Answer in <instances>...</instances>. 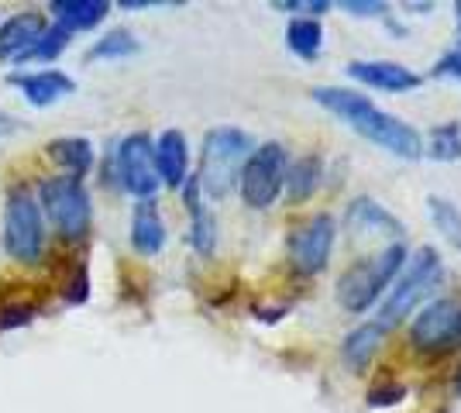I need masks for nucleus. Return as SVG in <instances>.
I'll use <instances>...</instances> for the list:
<instances>
[{
    "instance_id": "obj_1",
    "label": "nucleus",
    "mask_w": 461,
    "mask_h": 413,
    "mask_svg": "<svg viewBox=\"0 0 461 413\" xmlns=\"http://www.w3.org/2000/svg\"><path fill=\"white\" fill-rule=\"evenodd\" d=\"M310 97L317 100L324 111H330L334 118H341L345 124H351L355 131L368 141H375L379 148H385L389 156L396 158H420L423 141L420 135L406 124V121L385 114L383 107H375L368 97L355 94V90H341V86H313Z\"/></svg>"
},
{
    "instance_id": "obj_2",
    "label": "nucleus",
    "mask_w": 461,
    "mask_h": 413,
    "mask_svg": "<svg viewBox=\"0 0 461 413\" xmlns=\"http://www.w3.org/2000/svg\"><path fill=\"white\" fill-rule=\"evenodd\" d=\"M255 152V141L251 135L238 131V128H213L203 138V152H200V190L207 197L221 200L230 193V186L241 179L245 162Z\"/></svg>"
},
{
    "instance_id": "obj_3",
    "label": "nucleus",
    "mask_w": 461,
    "mask_h": 413,
    "mask_svg": "<svg viewBox=\"0 0 461 413\" xmlns=\"http://www.w3.org/2000/svg\"><path fill=\"white\" fill-rule=\"evenodd\" d=\"M403 265H406L403 241L385 245L379 256L355 262V265L338 279V303L345 307L348 314H366L368 307L383 296V290H389V283L400 275Z\"/></svg>"
},
{
    "instance_id": "obj_4",
    "label": "nucleus",
    "mask_w": 461,
    "mask_h": 413,
    "mask_svg": "<svg viewBox=\"0 0 461 413\" xmlns=\"http://www.w3.org/2000/svg\"><path fill=\"white\" fill-rule=\"evenodd\" d=\"M39 207L62 241L77 245V241H83V238L90 235L94 207H90V193H86L83 179H73V176L41 179Z\"/></svg>"
},
{
    "instance_id": "obj_5",
    "label": "nucleus",
    "mask_w": 461,
    "mask_h": 413,
    "mask_svg": "<svg viewBox=\"0 0 461 413\" xmlns=\"http://www.w3.org/2000/svg\"><path fill=\"white\" fill-rule=\"evenodd\" d=\"M441 269L444 265H441L438 248H430V245L417 248V256L406 265V273L400 275V283L389 290V300L379 307V320H375V324H379L383 331H393L396 324H403L406 317L423 303V296L434 293V286L441 283Z\"/></svg>"
},
{
    "instance_id": "obj_6",
    "label": "nucleus",
    "mask_w": 461,
    "mask_h": 413,
    "mask_svg": "<svg viewBox=\"0 0 461 413\" xmlns=\"http://www.w3.org/2000/svg\"><path fill=\"white\" fill-rule=\"evenodd\" d=\"M4 252L21 262L35 265L45 252V214L39 207V197L28 186H14L7 193L4 207Z\"/></svg>"
},
{
    "instance_id": "obj_7",
    "label": "nucleus",
    "mask_w": 461,
    "mask_h": 413,
    "mask_svg": "<svg viewBox=\"0 0 461 413\" xmlns=\"http://www.w3.org/2000/svg\"><path fill=\"white\" fill-rule=\"evenodd\" d=\"M286 148L279 145V141H266V145H258L251 158L245 162V169H241V179H238V190H241V200H245V207L251 211H266L272 207L279 193H283V186H286Z\"/></svg>"
},
{
    "instance_id": "obj_8",
    "label": "nucleus",
    "mask_w": 461,
    "mask_h": 413,
    "mask_svg": "<svg viewBox=\"0 0 461 413\" xmlns=\"http://www.w3.org/2000/svg\"><path fill=\"white\" fill-rule=\"evenodd\" d=\"M114 176L121 190H128L138 200H155L158 193V173H155V141L145 131L121 138L114 152Z\"/></svg>"
},
{
    "instance_id": "obj_9",
    "label": "nucleus",
    "mask_w": 461,
    "mask_h": 413,
    "mask_svg": "<svg viewBox=\"0 0 461 413\" xmlns=\"http://www.w3.org/2000/svg\"><path fill=\"white\" fill-rule=\"evenodd\" d=\"M410 337L420 352H455L461 348V296H444L427 303L420 314L413 317Z\"/></svg>"
},
{
    "instance_id": "obj_10",
    "label": "nucleus",
    "mask_w": 461,
    "mask_h": 413,
    "mask_svg": "<svg viewBox=\"0 0 461 413\" xmlns=\"http://www.w3.org/2000/svg\"><path fill=\"white\" fill-rule=\"evenodd\" d=\"M334 238H338V224H334L330 214H313L303 224H296L286 238L289 258H293L296 273H324L327 262H330V252H334Z\"/></svg>"
},
{
    "instance_id": "obj_11",
    "label": "nucleus",
    "mask_w": 461,
    "mask_h": 413,
    "mask_svg": "<svg viewBox=\"0 0 461 413\" xmlns=\"http://www.w3.org/2000/svg\"><path fill=\"white\" fill-rule=\"evenodd\" d=\"M348 76L366 83L372 90H385V94H410L423 83L420 73L406 69L400 62H385V59H372V62H351L348 66Z\"/></svg>"
},
{
    "instance_id": "obj_12",
    "label": "nucleus",
    "mask_w": 461,
    "mask_h": 413,
    "mask_svg": "<svg viewBox=\"0 0 461 413\" xmlns=\"http://www.w3.org/2000/svg\"><path fill=\"white\" fill-rule=\"evenodd\" d=\"M155 173L162 186L179 190L190 179V145L183 131H162L155 141Z\"/></svg>"
},
{
    "instance_id": "obj_13",
    "label": "nucleus",
    "mask_w": 461,
    "mask_h": 413,
    "mask_svg": "<svg viewBox=\"0 0 461 413\" xmlns=\"http://www.w3.org/2000/svg\"><path fill=\"white\" fill-rule=\"evenodd\" d=\"M11 83L21 90V97L32 107H52L56 100L69 97L77 90V79L66 76L62 69H41V73H14Z\"/></svg>"
},
{
    "instance_id": "obj_14",
    "label": "nucleus",
    "mask_w": 461,
    "mask_h": 413,
    "mask_svg": "<svg viewBox=\"0 0 461 413\" xmlns=\"http://www.w3.org/2000/svg\"><path fill=\"white\" fill-rule=\"evenodd\" d=\"M348 228L358 231L362 238L366 235L368 238H389L393 245L406 235L403 220H396L383 203H375V200H368V197H358L351 207H348Z\"/></svg>"
},
{
    "instance_id": "obj_15",
    "label": "nucleus",
    "mask_w": 461,
    "mask_h": 413,
    "mask_svg": "<svg viewBox=\"0 0 461 413\" xmlns=\"http://www.w3.org/2000/svg\"><path fill=\"white\" fill-rule=\"evenodd\" d=\"M45 18L39 11H21L14 18H7L0 24V59L7 62H18L35 41L45 35Z\"/></svg>"
},
{
    "instance_id": "obj_16",
    "label": "nucleus",
    "mask_w": 461,
    "mask_h": 413,
    "mask_svg": "<svg viewBox=\"0 0 461 413\" xmlns=\"http://www.w3.org/2000/svg\"><path fill=\"white\" fill-rule=\"evenodd\" d=\"M131 245L145 258L158 256L166 248V220L158 214L155 200H138L135 217H131Z\"/></svg>"
},
{
    "instance_id": "obj_17",
    "label": "nucleus",
    "mask_w": 461,
    "mask_h": 413,
    "mask_svg": "<svg viewBox=\"0 0 461 413\" xmlns=\"http://www.w3.org/2000/svg\"><path fill=\"white\" fill-rule=\"evenodd\" d=\"M56 14V24L62 31H90L100 21L111 14V4L107 0H52L49 7Z\"/></svg>"
},
{
    "instance_id": "obj_18",
    "label": "nucleus",
    "mask_w": 461,
    "mask_h": 413,
    "mask_svg": "<svg viewBox=\"0 0 461 413\" xmlns=\"http://www.w3.org/2000/svg\"><path fill=\"white\" fill-rule=\"evenodd\" d=\"M200 197H203L200 183H196V179H186V183H183V200H186V211H190V245L200 256H211L213 245H217V224H213V217L203 211Z\"/></svg>"
},
{
    "instance_id": "obj_19",
    "label": "nucleus",
    "mask_w": 461,
    "mask_h": 413,
    "mask_svg": "<svg viewBox=\"0 0 461 413\" xmlns=\"http://www.w3.org/2000/svg\"><path fill=\"white\" fill-rule=\"evenodd\" d=\"M45 152H49V158H52L56 166H62L73 179H83L94 169V145L79 135L56 138V141H49Z\"/></svg>"
},
{
    "instance_id": "obj_20",
    "label": "nucleus",
    "mask_w": 461,
    "mask_h": 413,
    "mask_svg": "<svg viewBox=\"0 0 461 413\" xmlns=\"http://www.w3.org/2000/svg\"><path fill=\"white\" fill-rule=\"evenodd\" d=\"M286 45L293 56H300L303 62H313L324 49V28L317 18H296L289 21L286 28Z\"/></svg>"
},
{
    "instance_id": "obj_21",
    "label": "nucleus",
    "mask_w": 461,
    "mask_h": 413,
    "mask_svg": "<svg viewBox=\"0 0 461 413\" xmlns=\"http://www.w3.org/2000/svg\"><path fill=\"white\" fill-rule=\"evenodd\" d=\"M385 331L372 320V324H362V328H355L351 335L345 337V345H341V352H345V362L348 365H355V369H362L368 365V358L379 352V345H383Z\"/></svg>"
},
{
    "instance_id": "obj_22",
    "label": "nucleus",
    "mask_w": 461,
    "mask_h": 413,
    "mask_svg": "<svg viewBox=\"0 0 461 413\" xmlns=\"http://www.w3.org/2000/svg\"><path fill=\"white\" fill-rule=\"evenodd\" d=\"M321 173H324V166H321V158H317V156L296 158V162L286 169L289 200H296V203H300V200L313 197V190L321 186Z\"/></svg>"
},
{
    "instance_id": "obj_23",
    "label": "nucleus",
    "mask_w": 461,
    "mask_h": 413,
    "mask_svg": "<svg viewBox=\"0 0 461 413\" xmlns=\"http://www.w3.org/2000/svg\"><path fill=\"white\" fill-rule=\"evenodd\" d=\"M138 52V39L128 31V28H114L111 35H104V39L96 41L94 49H90V62H100V59H128V56H135Z\"/></svg>"
},
{
    "instance_id": "obj_24",
    "label": "nucleus",
    "mask_w": 461,
    "mask_h": 413,
    "mask_svg": "<svg viewBox=\"0 0 461 413\" xmlns=\"http://www.w3.org/2000/svg\"><path fill=\"white\" fill-rule=\"evenodd\" d=\"M427 156L434 162H458L461 158V124H438L427 141Z\"/></svg>"
},
{
    "instance_id": "obj_25",
    "label": "nucleus",
    "mask_w": 461,
    "mask_h": 413,
    "mask_svg": "<svg viewBox=\"0 0 461 413\" xmlns=\"http://www.w3.org/2000/svg\"><path fill=\"white\" fill-rule=\"evenodd\" d=\"M427 203H430V220H434V228L461 252V211L444 197H430Z\"/></svg>"
},
{
    "instance_id": "obj_26",
    "label": "nucleus",
    "mask_w": 461,
    "mask_h": 413,
    "mask_svg": "<svg viewBox=\"0 0 461 413\" xmlns=\"http://www.w3.org/2000/svg\"><path fill=\"white\" fill-rule=\"evenodd\" d=\"M66 45H69V31H62V28H45V35H41L24 56L18 59V66L21 62H52V59H59L62 52H66Z\"/></svg>"
},
{
    "instance_id": "obj_27",
    "label": "nucleus",
    "mask_w": 461,
    "mask_h": 413,
    "mask_svg": "<svg viewBox=\"0 0 461 413\" xmlns=\"http://www.w3.org/2000/svg\"><path fill=\"white\" fill-rule=\"evenodd\" d=\"M62 296H66V303H86L90 300V273H86L83 262H77L69 269V279L62 283Z\"/></svg>"
},
{
    "instance_id": "obj_28",
    "label": "nucleus",
    "mask_w": 461,
    "mask_h": 413,
    "mask_svg": "<svg viewBox=\"0 0 461 413\" xmlns=\"http://www.w3.org/2000/svg\"><path fill=\"white\" fill-rule=\"evenodd\" d=\"M39 314L35 303H0V331H14V328H24L32 324Z\"/></svg>"
},
{
    "instance_id": "obj_29",
    "label": "nucleus",
    "mask_w": 461,
    "mask_h": 413,
    "mask_svg": "<svg viewBox=\"0 0 461 413\" xmlns=\"http://www.w3.org/2000/svg\"><path fill=\"white\" fill-rule=\"evenodd\" d=\"M406 396V386L403 382H396V379H385V382H375L372 390H368V407H396V403H403Z\"/></svg>"
},
{
    "instance_id": "obj_30",
    "label": "nucleus",
    "mask_w": 461,
    "mask_h": 413,
    "mask_svg": "<svg viewBox=\"0 0 461 413\" xmlns=\"http://www.w3.org/2000/svg\"><path fill=\"white\" fill-rule=\"evenodd\" d=\"M341 7L355 18H383L389 11V4H383V0H345Z\"/></svg>"
},
{
    "instance_id": "obj_31",
    "label": "nucleus",
    "mask_w": 461,
    "mask_h": 413,
    "mask_svg": "<svg viewBox=\"0 0 461 413\" xmlns=\"http://www.w3.org/2000/svg\"><path fill=\"white\" fill-rule=\"evenodd\" d=\"M438 79H455V83H461V52H447V56H441V59L434 62V69H430Z\"/></svg>"
},
{
    "instance_id": "obj_32",
    "label": "nucleus",
    "mask_w": 461,
    "mask_h": 413,
    "mask_svg": "<svg viewBox=\"0 0 461 413\" xmlns=\"http://www.w3.org/2000/svg\"><path fill=\"white\" fill-rule=\"evenodd\" d=\"M11 131H18V121H14V118H7V114H0V138H4V135H11Z\"/></svg>"
},
{
    "instance_id": "obj_33",
    "label": "nucleus",
    "mask_w": 461,
    "mask_h": 413,
    "mask_svg": "<svg viewBox=\"0 0 461 413\" xmlns=\"http://www.w3.org/2000/svg\"><path fill=\"white\" fill-rule=\"evenodd\" d=\"M455 52H461V4H458V49Z\"/></svg>"
},
{
    "instance_id": "obj_34",
    "label": "nucleus",
    "mask_w": 461,
    "mask_h": 413,
    "mask_svg": "<svg viewBox=\"0 0 461 413\" xmlns=\"http://www.w3.org/2000/svg\"><path fill=\"white\" fill-rule=\"evenodd\" d=\"M455 390H458V396H461V373H458V382H455Z\"/></svg>"
}]
</instances>
